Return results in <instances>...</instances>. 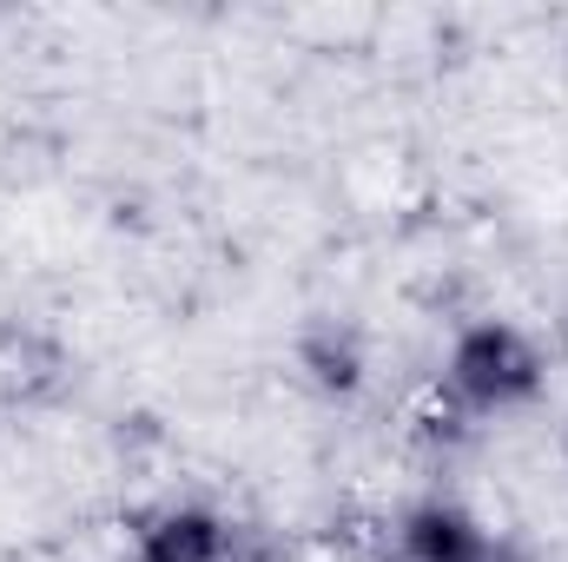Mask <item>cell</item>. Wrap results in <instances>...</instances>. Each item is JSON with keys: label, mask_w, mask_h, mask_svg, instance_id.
<instances>
[{"label": "cell", "mask_w": 568, "mask_h": 562, "mask_svg": "<svg viewBox=\"0 0 568 562\" xmlns=\"http://www.w3.org/2000/svg\"><path fill=\"white\" fill-rule=\"evenodd\" d=\"M542 351L523 324L509 318H483V324H463L456 344H449V364H443V398L463 404L469 418H496V411H523L542 398Z\"/></svg>", "instance_id": "obj_1"}, {"label": "cell", "mask_w": 568, "mask_h": 562, "mask_svg": "<svg viewBox=\"0 0 568 562\" xmlns=\"http://www.w3.org/2000/svg\"><path fill=\"white\" fill-rule=\"evenodd\" d=\"M397 562H496V550L463 503L424 496L397 516Z\"/></svg>", "instance_id": "obj_2"}, {"label": "cell", "mask_w": 568, "mask_h": 562, "mask_svg": "<svg viewBox=\"0 0 568 562\" xmlns=\"http://www.w3.org/2000/svg\"><path fill=\"white\" fill-rule=\"evenodd\" d=\"M225 516L205 503H165L133 536V562H225Z\"/></svg>", "instance_id": "obj_3"}, {"label": "cell", "mask_w": 568, "mask_h": 562, "mask_svg": "<svg viewBox=\"0 0 568 562\" xmlns=\"http://www.w3.org/2000/svg\"><path fill=\"white\" fill-rule=\"evenodd\" d=\"M297 371H304V384L324 391V398H357L371 358H364V338H357L351 324L324 318V324H311V331L297 338Z\"/></svg>", "instance_id": "obj_4"}, {"label": "cell", "mask_w": 568, "mask_h": 562, "mask_svg": "<svg viewBox=\"0 0 568 562\" xmlns=\"http://www.w3.org/2000/svg\"><path fill=\"white\" fill-rule=\"evenodd\" d=\"M410 430H417V443H429V450H463V443H469V411H463V404H449V398L436 391L424 411H417Z\"/></svg>", "instance_id": "obj_5"}, {"label": "cell", "mask_w": 568, "mask_h": 562, "mask_svg": "<svg viewBox=\"0 0 568 562\" xmlns=\"http://www.w3.org/2000/svg\"><path fill=\"white\" fill-rule=\"evenodd\" d=\"M225 562H284V550L272 543V530L232 523V530H225Z\"/></svg>", "instance_id": "obj_6"}, {"label": "cell", "mask_w": 568, "mask_h": 562, "mask_svg": "<svg viewBox=\"0 0 568 562\" xmlns=\"http://www.w3.org/2000/svg\"><path fill=\"white\" fill-rule=\"evenodd\" d=\"M562 450H568V436H562Z\"/></svg>", "instance_id": "obj_7"}]
</instances>
